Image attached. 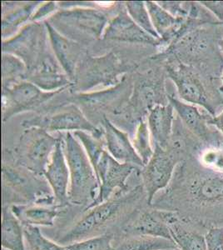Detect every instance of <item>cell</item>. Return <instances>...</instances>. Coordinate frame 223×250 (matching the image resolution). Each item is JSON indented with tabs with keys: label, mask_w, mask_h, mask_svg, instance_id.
I'll use <instances>...</instances> for the list:
<instances>
[{
	"label": "cell",
	"mask_w": 223,
	"mask_h": 250,
	"mask_svg": "<svg viewBox=\"0 0 223 250\" xmlns=\"http://www.w3.org/2000/svg\"><path fill=\"white\" fill-rule=\"evenodd\" d=\"M66 160L70 175L68 199L71 205L89 207L99 194V183L90 159L71 133L66 135Z\"/></svg>",
	"instance_id": "6da1fadb"
},
{
	"label": "cell",
	"mask_w": 223,
	"mask_h": 250,
	"mask_svg": "<svg viewBox=\"0 0 223 250\" xmlns=\"http://www.w3.org/2000/svg\"><path fill=\"white\" fill-rule=\"evenodd\" d=\"M135 197L136 193L127 195L122 193V190L119 191L106 202L85 210L84 215L61 237L58 243L68 246L75 242L102 234V230H105L119 218Z\"/></svg>",
	"instance_id": "7a4b0ae2"
},
{
	"label": "cell",
	"mask_w": 223,
	"mask_h": 250,
	"mask_svg": "<svg viewBox=\"0 0 223 250\" xmlns=\"http://www.w3.org/2000/svg\"><path fill=\"white\" fill-rule=\"evenodd\" d=\"M54 28L76 40H95L100 37L107 19L100 12L93 9H74L61 12L51 19Z\"/></svg>",
	"instance_id": "3957f363"
},
{
	"label": "cell",
	"mask_w": 223,
	"mask_h": 250,
	"mask_svg": "<svg viewBox=\"0 0 223 250\" xmlns=\"http://www.w3.org/2000/svg\"><path fill=\"white\" fill-rule=\"evenodd\" d=\"M93 168L99 180V194L93 204L85 210L106 202L119 191L125 190L126 181L137 166L122 164L104 150Z\"/></svg>",
	"instance_id": "277c9868"
},
{
	"label": "cell",
	"mask_w": 223,
	"mask_h": 250,
	"mask_svg": "<svg viewBox=\"0 0 223 250\" xmlns=\"http://www.w3.org/2000/svg\"><path fill=\"white\" fill-rule=\"evenodd\" d=\"M21 137L20 159L28 170L43 175L59 140L40 128H29Z\"/></svg>",
	"instance_id": "5b68a950"
},
{
	"label": "cell",
	"mask_w": 223,
	"mask_h": 250,
	"mask_svg": "<svg viewBox=\"0 0 223 250\" xmlns=\"http://www.w3.org/2000/svg\"><path fill=\"white\" fill-rule=\"evenodd\" d=\"M178 152L155 145L152 158L142 172L148 205H152L158 192L167 187L172 179L176 165L180 161Z\"/></svg>",
	"instance_id": "8992f818"
},
{
	"label": "cell",
	"mask_w": 223,
	"mask_h": 250,
	"mask_svg": "<svg viewBox=\"0 0 223 250\" xmlns=\"http://www.w3.org/2000/svg\"><path fill=\"white\" fill-rule=\"evenodd\" d=\"M167 71L168 78L175 83L178 94L182 100L192 104L203 106L212 116H215L216 111L206 87L191 67L180 61L178 67H168Z\"/></svg>",
	"instance_id": "52a82bcc"
},
{
	"label": "cell",
	"mask_w": 223,
	"mask_h": 250,
	"mask_svg": "<svg viewBox=\"0 0 223 250\" xmlns=\"http://www.w3.org/2000/svg\"><path fill=\"white\" fill-rule=\"evenodd\" d=\"M63 149L62 140L59 139L43 174L51 188L57 205L60 206H66L70 204L68 199L70 175Z\"/></svg>",
	"instance_id": "ba28073f"
},
{
	"label": "cell",
	"mask_w": 223,
	"mask_h": 250,
	"mask_svg": "<svg viewBox=\"0 0 223 250\" xmlns=\"http://www.w3.org/2000/svg\"><path fill=\"white\" fill-rule=\"evenodd\" d=\"M23 125L26 128H40L46 131L86 130L95 134L99 133V130L82 115V112L74 106L52 116L38 117L27 120Z\"/></svg>",
	"instance_id": "9c48e42d"
},
{
	"label": "cell",
	"mask_w": 223,
	"mask_h": 250,
	"mask_svg": "<svg viewBox=\"0 0 223 250\" xmlns=\"http://www.w3.org/2000/svg\"><path fill=\"white\" fill-rule=\"evenodd\" d=\"M55 94L56 92L44 93L33 83L26 81L17 83L3 89V98L6 101L4 104H8L7 110L4 111V120L14 113L35 108Z\"/></svg>",
	"instance_id": "30bf717a"
},
{
	"label": "cell",
	"mask_w": 223,
	"mask_h": 250,
	"mask_svg": "<svg viewBox=\"0 0 223 250\" xmlns=\"http://www.w3.org/2000/svg\"><path fill=\"white\" fill-rule=\"evenodd\" d=\"M42 33L39 25H28L17 37L3 43V52L14 53L20 58L30 70L37 64L43 54Z\"/></svg>",
	"instance_id": "8fae6325"
},
{
	"label": "cell",
	"mask_w": 223,
	"mask_h": 250,
	"mask_svg": "<svg viewBox=\"0 0 223 250\" xmlns=\"http://www.w3.org/2000/svg\"><path fill=\"white\" fill-rule=\"evenodd\" d=\"M169 211H142L127 222L123 233L132 236H151L172 240L168 225Z\"/></svg>",
	"instance_id": "7c38bea8"
},
{
	"label": "cell",
	"mask_w": 223,
	"mask_h": 250,
	"mask_svg": "<svg viewBox=\"0 0 223 250\" xmlns=\"http://www.w3.org/2000/svg\"><path fill=\"white\" fill-rule=\"evenodd\" d=\"M103 126L107 150L111 156L122 164H129L143 168L144 163L128 140L127 134L113 126L106 118L103 120Z\"/></svg>",
	"instance_id": "4fadbf2b"
},
{
	"label": "cell",
	"mask_w": 223,
	"mask_h": 250,
	"mask_svg": "<svg viewBox=\"0 0 223 250\" xmlns=\"http://www.w3.org/2000/svg\"><path fill=\"white\" fill-rule=\"evenodd\" d=\"M49 40L54 54L66 74L72 78L76 69V64L81 54L79 43L60 34L51 23H46Z\"/></svg>",
	"instance_id": "5bb4252c"
},
{
	"label": "cell",
	"mask_w": 223,
	"mask_h": 250,
	"mask_svg": "<svg viewBox=\"0 0 223 250\" xmlns=\"http://www.w3.org/2000/svg\"><path fill=\"white\" fill-rule=\"evenodd\" d=\"M105 39L139 43H156V39L147 34L129 17L122 12L111 21L104 34Z\"/></svg>",
	"instance_id": "9a60e30c"
},
{
	"label": "cell",
	"mask_w": 223,
	"mask_h": 250,
	"mask_svg": "<svg viewBox=\"0 0 223 250\" xmlns=\"http://www.w3.org/2000/svg\"><path fill=\"white\" fill-rule=\"evenodd\" d=\"M174 108L171 104H158L149 110L148 128L155 145L168 148L172 135Z\"/></svg>",
	"instance_id": "2e32d148"
},
{
	"label": "cell",
	"mask_w": 223,
	"mask_h": 250,
	"mask_svg": "<svg viewBox=\"0 0 223 250\" xmlns=\"http://www.w3.org/2000/svg\"><path fill=\"white\" fill-rule=\"evenodd\" d=\"M167 100L178 113L184 125L192 134L203 141H209L212 132L208 128L207 117L201 114L193 104L181 102L174 97L167 95Z\"/></svg>",
	"instance_id": "e0dca14e"
},
{
	"label": "cell",
	"mask_w": 223,
	"mask_h": 250,
	"mask_svg": "<svg viewBox=\"0 0 223 250\" xmlns=\"http://www.w3.org/2000/svg\"><path fill=\"white\" fill-rule=\"evenodd\" d=\"M10 208L22 225L36 227H51L59 214L58 205H13Z\"/></svg>",
	"instance_id": "ac0fdd59"
},
{
	"label": "cell",
	"mask_w": 223,
	"mask_h": 250,
	"mask_svg": "<svg viewBox=\"0 0 223 250\" xmlns=\"http://www.w3.org/2000/svg\"><path fill=\"white\" fill-rule=\"evenodd\" d=\"M146 6L153 27L159 36L167 40L168 38L175 37L177 34L182 36V30L186 29L185 18L171 15L169 12L154 2H147Z\"/></svg>",
	"instance_id": "d6986e66"
},
{
	"label": "cell",
	"mask_w": 223,
	"mask_h": 250,
	"mask_svg": "<svg viewBox=\"0 0 223 250\" xmlns=\"http://www.w3.org/2000/svg\"><path fill=\"white\" fill-rule=\"evenodd\" d=\"M1 245L8 250H27L23 225L14 215L10 206L2 209Z\"/></svg>",
	"instance_id": "ffe728a7"
},
{
	"label": "cell",
	"mask_w": 223,
	"mask_h": 250,
	"mask_svg": "<svg viewBox=\"0 0 223 250\" xmlns=\"http://www.w3.org/2000/svg\"><path fill=\"white\" fill-rule=\"evenodd\" d=\"M195 200L203 204H216L223 200V174L215 173L202 177L191 185Z\"/></svg>",
	"instance_id": "44dd1931"
},
{
	"label": "cell",
	"mask_w": 223,
	"mask_h": 250,
	"mask_svg": "<svg viewBox=\"0 0 223 250\" xmlns=\"http://www.w3.org/2000/svg\"><path fill=\"white\" fill-rule=\"evenodd\" d=\"M172 240L180 250H207L205 236L190 230L179 224V220L169 225Z\"/></svg>",
	"instance_id": "7402d4cb"
},
{
	"label": "cell",
	"mask_w": 223,
	"mask_h": 250,
	"mask_svg": "<svg viewBox=\"0 0 223 250\" xmlns=\"http://www.w3.org/2000/svg\"><path fill=\"white\" fill-rule=\"evenodd\" d=\"M169 248L178 247L169 239L151 236H132L122 242L115 250H160Z\"/></svg>",
	"instance_id": "603a6c76"
},
{
	"label": "cell",
	"mask_w": 223,
	"mask_h": 250,
	"mask_svg": "<svg viewBox=\"0 0 223 250\" xmlns=\"http://www.w3.org/2000/svg\"><path fill=\"white\" fill-rule=\"evenodd\" d=\"M27 250H69L68 246L60 245L42 234L40 227L23 225Z\"/></svg>",
	"instance_id": "cb8c5ba5"
},
{
	"label": "cell",
	"mask_w": 223,
	"mask_h": 250,
	"mask_svg": "<svg viewBox=\"0 0 223 250\" xmlns=\"http://www.w3.org/2000/svg\"><path fill=\"white\" fill-rule=\"evenodd\" d=\"M127 12L130 15L132 20L135 22L138 25L143 29L147 34L151 35L156 40H160V36L156 32L153 23L149 18V14L145 8L143 2L139 1H133V2H127Z\"/></svg>",
	"instance_id": "d4e9b609"
},
{
	"label": "cell",
	"mask_w": 223,
	"mask_h": 250,
	"mask_svg": "<svg viewBox=\"0 0 223 250\" xmlns=\"http://www.w3.org/2000/svg\"><path fill=\"white\" fill-rule=\"evenodd\" d=\"M113 233H104L75 242L68 245V248L69 250H115L113 245Z\"/></svg>",
	"instance_id": "484cf974"
},
{
	"label": "cell",
	"mask_w": 223,
	"mask_h": 250,
	"mask_svg": "<svg viewBox=\"0 0 223 250\" xmlns=\"http://www.w3.org/2000/svg\"><path fill=\"white\" fill-rule=\"evenodd\" d=\"M134 148L141 157L144 165H147L149 159L152 158L153 151L151 148L149 144V134L147 132V125L142 120L140 122L139 128L137 130L135 140H134Z\"/></svg>",
	"instance_id": "4316f807"
},
{
	"label": "cell",
	"mask_w": 223,
	"mask_h": 250,
	"mask_svg": "<svg viewBox=\"0 0 223 250\" xmlns=\"http://www.w3.org/2000/svg\"><path fill=\"white\" fill-rule=\"evenodd\" d=\"M24 71V64L23 62L11 55H3L2 60V76L3 86L10 83L14 77H17L19 74H23Z\"/></svg>",
	"instance_id": "83f0119b"
},
{
	"label": "cell",
	"mask_w": 223,
	"mask_h": 250,
	"mask_svg": "<svg viewBox=\"0 0 223 250\" xmlns=\"http://www.w3.org/2000/svg\"><path fill=\"white\" fill-rule=\"evenodd\" d=\"M200 160L206 168L223 174V149L207 148L202 153Z\"/></svg>",
	"instance_id": "f1b7e54d"
},
{
	"label": "cell",
	"mask_w": 223,
	"mask_h": 250,
	"mask_svg": "<svg viewBox=\"0 0 223 250\" xmlns=\"http://www.w3.org/2000/svg\"><path fill=\"white\" fill-rule=\"evenodd\" d=\"M35 7L34 3L24 6L22 9H18L17 11L12 13L11 15H8L7 17L3 19V30L6 31V29H10L11 27L14 28L19 25L23 21H25L29 15L31 14L33 9Z\"/></svg>",
	"instance_id": "f546056e"
},
{
	"label": "cell",
	"mask_w": 223,
	"mask_h": 250,
	"mask_svg": "<svg viewBox=\"0 0 223 250\" xmlns=\"http://www.w3.org/2000/svg\"><path fill=\"white\" fill-rule=\"evenodd\" d=\"M205 239L207 250H223V227L210 229Z\"/></svg>",
	"instance_id": "4dcf8cb0"
},
{
	"label": "cell",
	"mask_w": 223,
	"mask_h": 250,
	"mask_svg": "<svg viewBox=\"0 0 223 250\" xmlns=\"http://www.w3.org/2000/svg\"><path fill=\"white\" fill-rule=\"evenodd\" d=\"M200 3L217 16L218 20H220L219 23H223V2H200Z\"/></svg>",
	"instance_id": "1f68e13d"
},
{
	"label": "cell",
	"mask_w": 223,
	"mask_h": 250,
	"mask_svg": "<svg viewBox=\"0 0 223 250\" xmlns=\"http://www.w3.org/2000/svg\"><path fill=\"white\" fill-rule=\"evenodd\" d=\"M208 125H213L223 134V111L219 115L207 117Z\"/></svg>",
	"instance_id": "d6a6232c"
},
{
	"label": "cell",
	"mask_w": 223,
	"mask_h": 250,
	"mask_svg": "<svg viewBox=\"0 0 223 250\" xmlns=\"http://www.w3.org/2000/svg\"><path fill=\"white\" fill-rule=\"evenodd\" d=\"M218 45H219L221 49H222V51H223V40H219V42H218Z\"/></svg>",
	"instance_id": "836d02e7"
},
{
	"label": "cell",
	"mask_w": 223,
	"mask_h": 250,
	"mask_svg": "<svg viewBox=\"0 0 223 250\" xmlns=\"http://www.w3.org/2000/svg\"><path fill=\"white\" fill-rule=\"evenodd\" d=\"M180 250L178 248H169V249H163V250Z\"/></svg>",
	"instance_id": "e575fe53"
},
{
	"label": "cell",
	"mask_w": 223,
	"mask_h": 250,
	"mask_svg": "<svg viewBox=\"0 0 223 250\" xmlns=\"http://www.w3.org/2000/svg\"><path fill=\"white\" fill-rule=\"evenodd\" d=\"M221 79H222V81H223V75H222V78H221Z\"/></svg>",
	"instance_id": "d590c367"
},
{
	"label": "cell",
	"mask_w": 223,
	"mask_h": 250,
	"mask_svg": "<svg viewBox=\"0 0 223 250\" xmlns=\"http://www.w3.org/2000/svg\"><path fill=\"white\" fill-rule=\"evenodd\" d=\"M219 23V24H223V23Z\"/></svg>",
	"instance_id": "8d00e7d4"
},
{
	"label": "cell",
	"mask_w": 223,
	"mask_h": 250,
	"mask_svg": "<svg viewBox=\"0 0 223 250\" xmlns=\"http://www.w3.org/2000/svg\"><path fill=\"white\" fill-rule=\"evenodd\" d=\"M2 250H5V249H3V248H2Z\"/></svg>",
	"instance_id": "74e56055"
}]
</instances>
